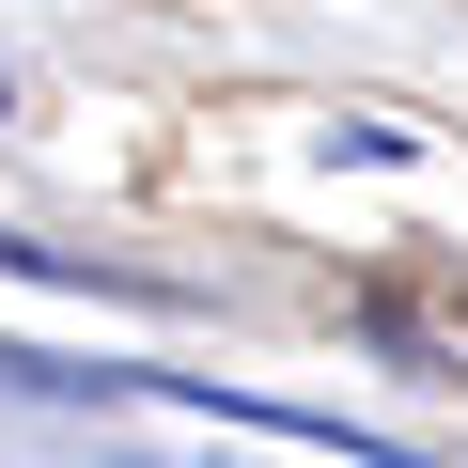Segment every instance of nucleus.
I'll use <instances>...</instances> for the list:
<instances>
[]
</instances>
